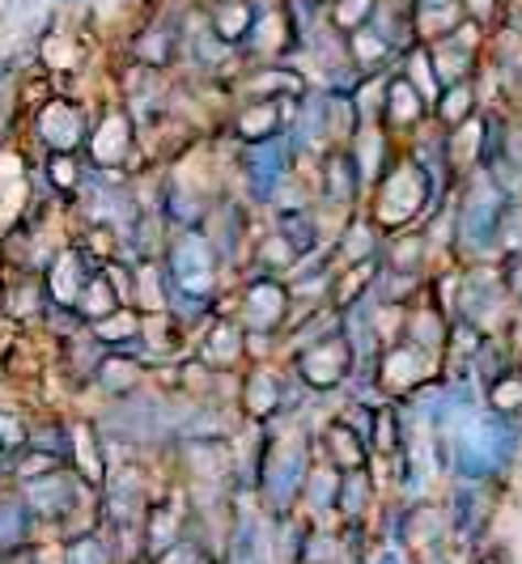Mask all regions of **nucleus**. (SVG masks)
<instances>
[{
    "label": "nucleus",
    "instance_id": "nucleus-1",
    "mask_svg": "<svg viewBox=\"0 0 522 564\" xmlns=\"http://www.w3.org/2000/svg\"><path fill=\"white\" fill-rule=\"evenodd\" d=\"M247 22H251V9L247 4H226V13H217V30L226 39H238L247 30Z\"/></svg>",
    "mask_w": 522,
    "mask_h": 564
},
{
    "label": "nucleus",
    "instance_id": "nucleus-2",
    "mask_svg": "<svg viewBox=\"0 0 522 564\" xmlns=\"http://www.w3.org/2000/svg\"><path fill=\"white\" fill-rule=\"evenodd\" d=\"M59 4H73V0H59Z\"/></svg>",
    "mask_w": 522,
    "mask_h": 564
}]
</instances>
